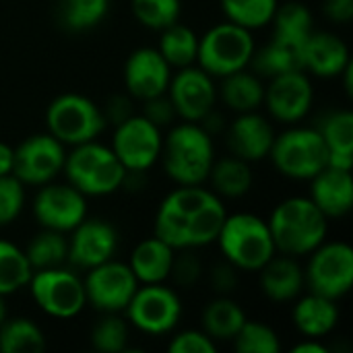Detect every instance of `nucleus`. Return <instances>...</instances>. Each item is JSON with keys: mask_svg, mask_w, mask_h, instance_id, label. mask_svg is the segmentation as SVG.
<instances>
[{"mask_svg": "<svg viewBox=\"0 0 353 353\" xmlns=\"http://www.w3.org/2000/svg\"><path fill=\"white\" fill-rule=\"evenodd\" d=\"M228 217V211L213 190L199 186H178L159 205L153 236L174 250H194L213 244Z\"/></svg>", "mask_w": 353, "mask_h": 353, "instance_id": "obj_1", "label": "nucleus"}, {"mask_svg": "<svg viewBox=\"0 0 353 353\" xmlns=\"http://www.w3.org/2000/svg\"><path fill=\"white\" fill-rule=\"evenodd\" d=\"M163 170L178 186L205 184L215 161L213 137L199 122H180L170 128L161 143Z\"/></svg>", "mask_w": 353, "mask_h": 353, "instance_id": "obj_2", "label": "nucleus"}, {"mask_svg": "<svg viewBox=\"0 0 353 353\" xmlns=\"http://www.w3.org/2000/svg\"><path fill=\"white\" fill-rule=\"evenodd\" d=\"M267 223L277 252L294 259L308 256L319 248L329 230L325 213L308 196H290L281 201Z\"/></svg>", "mask_w": 353, "mask_h": 353, "instance_id": "obj_3", "label": "nucleus"}, {"mask_svg": "<svg viewBox=\"0 0 353 353\" xmlns=\"http://www.w3.org/2000/svg\"><path fill=\"white\" fill-rule=\"evenodd\" d=\"M215 242L223 259L238 271H259L277 254L269 223L252 213L228 215Z\"/></svg>", "mask_w": 353, "mask_h": 353, "instance_id": "obj_4", "label": "nucleus"}, {"mask_svg": "<svg viewBox=\"0 0 353 353\" xmlns=\"http://www.w3.org/2000/svg\"><path fill=\"white\" fill-rule=\"evenodd\" d=\"M66 180L85 196H105L124 186L126 168L118 161L112 147L89 141L66 153Z\"/></svg>", "mask_w": 353, "mask_h": 353, "instance_id": "obj_5", "label": "nucleus"}, {"mask_svg": "<svg viewBox=\"0 0 353 353\" xmlns=\"http://www.w3.org/2000/svg\"><path fill=\"white\" fill-rule=\"evenodd\" d=\"M46 126L52 137H56L64 147H77L97 137L105 130L108 122L93 99L81 93H62L54 97L46 110Z\"/></svg>", "mask_w": 353, "mask_h": 353, "instance_id": "obj_6", "label": "nucleus"}, {"mask_svg": "<svg viewBox=\"0 0 353 353\" xmlns=\"http://www.w3.org/2000/svg\"><path fill=\"white\" fill-rule=\"evenodd\" d=\"M254 52L252 31L225 21L199 37L196 64L213 79H223L236 70L248 68Z\"/></svg>", "mask_w": 353, "mask_h": 353, "instance_id": "obj_7", "label": "nucleus"}, {"mask_svg": "<svg viewBox=\"0 0 353 353\" xmlns=\"http://www.w3.org/2000/svg\"><path fill=\"white\" fill-rule=\"evenodd\" d=\"M269 157L275 170L292 180H310L325 165L329 149L316 128L292 126L275 134Z\"/></svg>", "mask_w": 353, "mask_h": 353, "instance_id": "obj_8", "label": "nucleus"}, {"mask_svg": "<svg viewBox=\"0 0 353 353\" xmlns=\"http://www.w3.org/2000/svg\"><path fill=\"white\" fill-rule=\"evenodd\" d=\"M304 271L308 292L339 300L353 285V250L345 242H323L310 254Z\"/></svg>", "mask_w": 353, "mask_h": 353, "instance_id": "obj_9", "label": "nucleus"}, {"mask_svg": "<svg viewBox=\"0 0 353 353\" xmlns=\"http://www.w3.org/2000/svg\"><path fill=\"white\" fill-rule=\"evenodd\" d=\"M27 288L37 308L54 319H72L87 306L83 279L62 267L33 271Z\"/></svg>", "mask_w": 353, "mask_h": 353, "instance_id": "obj_10", "label": "nucleus"}, {"mask_svg": "<svg viewBox=\"0 0 353 353\" xmlns=\"http://www.w3.org/2000/svg\"><path fill=\"white\" fill-rule=\"evenodd\" d=\"M126 321L147 335H165L182 319L180 296L163 283H143L126 306Z\"/></svg>", "mask_w": 353, "mask_h": 353, "instance_id": "obj_11", "label": "nucleus"}, {"mask_svg": "<svg viewBox=\"0 0 353 353\" xmlns=\"http://www.w3.org/2000/svg\"><path fill=\"white\" fill-rule=\"evenodd\" d=\"M161 128L151 124L145 116L132 114L120 122L112 137V151L126 172H147L161 155Z\"/></svg>", "mask_w": 353, "mask_h": 353, "instance_id": "obj_12", "label": "nucleus"}, {"mask_svg": "<svg viewBox=\"0 0 353 353\" xmlns=\"http://www.w3.org/2000/svg\"><path fill=\"white\" fill-rule=\"evenodd\" d=\"M66 149L50 132H39L27 137L14 147L12 176L25 186H43L54 182V178L64 170Z\"/></svg>", "mask_w": 353, "mask_h": 353, "instance_id": "obj_13", "label": "nucleus"}, {"mask_svg": "<svg viewBox=\"0 0 353 353\" xmlns=\"http://www.w3.org/2000/svg\"><path fill=\"white\" fill-rule=\"evenodd\" d=\"M87 304H91L99 312H124L134 292L139 290V281L130 271L128 263L105 261L93 269H89L83 279Z\"/></svg>", "mask_w": 353, "mask_h": 353, "instance_id": "obj_14", "label": "nucleus"}, {"mask_svg": "<svg viewBox=\"0 0 353 353\" xmlns=\"http://www.w3.org/2000/svg\"><path fill=\"white\" fill-rule=\"evenodd\" d=\"M31 209L41 228L68 234L87 217V196L70 184L48 182L39 186Z\"/></svg>", "mask_w": 353, "mask_h": 353, "instance_id": "obj_15", "label": "nucleus"}, {"mask_svg": "<svg viewBox=\"0 0 353 353\" xmlns=\"http://www.w3.org/2000/svg\"><path fill=\"white\" fill-rule=\"evenodd\" d=\"M168 97L180 120L201 122L217 101V89L213 77L207 74L201 66L178 68L168 85Z\"/></svg>", "mask_w": 353, "mask_h": 353, "instance_id": "obj_16", "label": "nucleus"}, {"mask_svg": "<svg viewBox=\"0 0 353 353\" xmlns=\"http://www.w3.org/2000/svg\"><path fill=\"white\" fill-rule=\"evenodd\" d=\"M312 101L314 89L310 77L304 70L275 74L269 79V85H265L263 103L267 105L271 118L277 122L298 124L308 116Z\"/></svg>", "mask_w": 353, "mask_h": 353, "instance_id": "obj_17", "label": "nucleus"}, {"mask_svg": "<svg viewBox=\"0 0 353 353\" xmlns=\"http://www.w3.org/2000/svg\"><path fill=\"white\" fill-rule=\"evenodd\" d=\"M118 250V232L112 223L97 217H85L68 238L66 261L77 269H93L110 259Z\"/></svg>", "mask_w": 353, "mask_h": 353, "instance_id": "obj_18", "label": "nucleus"}, {"mask_svg": "<svg viewBox=\"0 0 353 353\" xmlns=\"http://www.w3.org/2000/svg\"><path fill=\"white\" fill-rule=\"evenodd\" d=\"M172 70L157 48H139L126 58L124 87L132 99L147 101L168 91Z\"/></svg>", "mask_w": 353, "mask_h": 353, "instance_id": "obj_19", "label": "nucleus"}, {"mask_svg": "<svg viewBox=\"0 0 353 353\" xmlns=\"http://www.w3.org/2000/svg\"><path fill=\"white\" fill-rule=\"evenodd\" d=\"M225 132H228L230 153L248 163L267 159L275 141L273 124L259 112L238 114Z\"/></svg>", "mask_w": 353, "mask_h": 353, "instance_id": "obj_20", "label": "nucleus"}, {"mask_svg": "<svg viewBox=\"0 0 353 353\" xmlns=\"http://www.w3.org/2000/svg\"><path fill=\"white\" fill-rule=\"evenodd\" d=\"M352 64L347 43L331 31H314L304 41V70L321 79H335Z\"/></svg>", "mask_w": 353, "mask_h": 353, "instance_id": "obj_21", "label": "nucleus"}, {"mask_svg": "<svg viewBox=\"0 0 353 353\" xmlns=\"http://www.w3.org/2000/svg\"><path fill=\"white\" fill-rule=\"evenodd\" d=\"M310 201L325 213V217H343L353 207V178L350 170L325 165L310 178Z\"/></svg>", "mask_w": 353, "mask_h": 353, "instance_id": "obj_22", "label": "nucleus"}, {"mask_svg": "<svg viewBox=\"0 0 353 353\" xmlns=\"http://www.w3.org/2000/svg\"><path fill=\"white\" fill-rule=\"evenodd\" d=\"M259 273L261 290L273 302H292L304 290V269L294 256L275 254L259 269Z\"/></svg>", "mask_w": 353, "mask_h": 353, "instance_id": "obj_23", "label": "nucleus"}, {"mask_svg": "<svg viewBox=\"0 0 353 353\" xmlns=\"http://www.w3.org/2000/svg\"><path fill=\"white\" fill-rule=\"evenodd\" d=\"M292 319L300 335L314 337V339L327 337L329 333H333V329L339 323L337 300H331L312 292H308V296H302V298L298 296Z\"/></svg>", "mask_w": 353, "mask_h": 353, "instance_id": "obj_24", "label": "nucleus"}, {"mask_svg": "<svg viewBox=\"0 0 353 353\" xmlns=\"http://www.w3.org/2000/svg\"><path fill=\"white\" fill-rule=\"evenodd\" d=\"M174 254H176V250L170 244H165L163 240L153 236V238L139 242L132 248L128 267L141 285L143 283H163L170 277Z\"/></svg>", "mask_w": 353, "mask_h": 353, "instance_id": "obj_25", "label": "nucleus"}, {"mask_svg": "<svg viewBox=\"0 0 353 353\" xmlns=\"http://www.w3.org/2000/svg\"><path fill=\"white\" fill-rule=\"evenodd\" d=\"M250 66L259 77L269 79L283 72L304 70V41L273 35L261 52H254Z\"/></svg>", "mask_w": 353, "mask_h": 353, "instance_id": "obj_26", "label": "nucleus"}, {"mask_svg": "<svg viewBox=\"0 0 353 353\" xmlns=\"http://www.w3.org/2000/svg\"><path fill=\"white\" fill-rule=\"evenodd\" d=\"M213 186V192L217 196H225V199H240L244 194L250 192L254 176L250 170V163L230 155V157H221L215 159L207 178Z\"/></svg>", "mask_w": 353, "mask_h": 353, "instance_id": "obj_27", "label": "nucleus"}, {"mask_svg": "<svg viewBox=\"0 0 353 353\" xmlns=\"http://www.w3.org/2000/svg\"><path fill=\"white\" fill-rule=\"evenodd\" d=\"M244 323L246 314L242 306L228 296H217L215 300H211L201 316L203 331L213 341H232Z\"/></svg>", "mask_w": 353, "mask_h": 353, "instance_id": "obj_28", "label": "nucleus"}, {"mask_svg": "<svg viewBox=\"0 0 353 353\" xmlns=\"http://www.w3.org/2000/svg\"><path fill=\"white\" fill-rule=\"evenodd\" d=\"M263 97H265V85L259 74L242 68L223 77L221 99L236 114L256 112L263 105Z\"/></svg>", "mask_w": 353, "mask_h": 353, "instance_id": "obj_29", "label": "nucleus"}, {"mask_svg": "<svg viewBox=\"0 0 353 353\" xmlns=\"http://www.w3.org/2000/svg\"><path fill=\"white\" fill-rule=\"evenodd\" d=\"M159 54L172 68L192 66L199 54V35L182 23H172L170 27L161 29V39L157 46Z\"/></svg>", "mask_w": 353, "mask_h": 353, "instance_id": "obj_30", "label": "nucleus"}, {"mask_svg": "<svg viewBox=\"0 0 353 353\" xmlns=\"http://www.w3.org/2000/svg\"><path fill=\"white\" fill-rule=\"evenodd\" d=\"M46 350V335L31 319H6L0 325V353H37Z\"/></svg>", "mask_w": 353, "mask_h": 353, "instance_id": "obj_31", "label": "nucleus"}, {"mask_svg": "<svg viewBox=\"0 0 353 353\" xmlns=\"http://www.w3.org/2000/svg\"><path fill=\"white\" fill-rule=\"evenodd\" d=\"M31 275L33 267L25 250L8 240H0V296H10L27 288Z\"/></svg>", "mask_w": 353, "mask_h": 353, "instance_id": "obj_32", "label": "nucleus"}, {"mask_svg": "<svg viewBox=\"0 0 353 353\" xmlns=\"http://www.w3.org/2000/svg\"><path fill=\"white\" fill-rule=\"evenodd\" d=\"M27 261L33 267V271L41 269H54L60 267L68 256V240L62 232L56 230H41L31 238V242L25 248Z\"/></svg>", "mask_w": 353, "mask_h": 353, "instance_id": "obj_33", "label": "nucleus"}, {"mask_svg": "<svg viewBox=\"0 0 353 353\" xmlns=\"http://www.w3.org/2000/svg\"><path fill=\"white\" fill-rule=\"evenodd\" d=\"M228 21L254 31L267 27L277 10V0H219Z\"/></svg>", "mask_w": 353, "mask_h": 353, "instance_id": "obj_34", "label": "nucleus"}, {"mask_svg": "<svg viewBox=\"0 0 353 353\" xmlns=\"http://www.w3.org/2000/svg\"><path fill=\"white\" fill-rule=\"evenodd\" d=\"M108 8L110 0H60L58 17L68 31H87L103 21Z\"/></svg>", "mask_w": 353, "mask_h": 353, "instance_id": "obj_35", "label": "nucleus"}, {"mask_svg": "<svg viewBox=\"0 0 353 353\" xmlns=\"http://www.w3.org/2000/svg\"><path fill=\"white\" fill-rule=\"evenodd\" d=\"M271 23H273V35L300 39V41H306V37L314 29V19L310 8L304 2H296V0L277 4Z\"/></svg>", "mask_w": 353, "mask_h": 353, "instance_id": "obj_36", "label": "nucleus"}, {"mask_svg": "<svg viewBox=\"0 0 353 353\" xmlns=\"http://www.w3.org/2000/svg\"><path fill=\"white\" fill-rule=\"evenodd\" d=\"M321 132L329 155H353V114L350 110H337L323 118Z\"/></svg>", "mask_w": 353, "mask_h": 353, "instance_id": "obj_37", "label": "nucleus"}, {"mask_svg": "<svg viewBox=\"0 0 353 353\" xmlns=\"http://www.w3.org/2000/svg\"><path fill=\"white\" fill-rule=\"evenodd\" d=\"M91 345L101 353H120L128 347V321L120 312H103L91 331Z\"/></svg>", "mask_w": 353, "mask_h": 353, "instance_id": "obj_38", "label": "nucleus"}, {"mask_svg": "<svg viewBox=\"0 0 353 353\" xmlns=\"http://www.w3.org/2000/svg\"><path fill=\"white\" fill-rule=\"evenodd\" d=\"M130 10L134 19L153 31H161L180 19V0H130Z\"/></svg>", "mask_w": 353, "mask_h": 353, "instance_id": "obj_39", "label": "nucleus"}, {"mask_svg": "<svg viewBox=\"0 0 353 353\" xmlns=\"http://www.w3.org/2000/svg\"><path fill=\"white\" fill-rule=\"evenodd\" d=\"M234 350L238 353H279L281 352V341L275 333L265 323L259 321H248L242 325L238 335L232 339Z\"/></svg>", "mask_w": 353, "mask_h": 353, "instance_id": "obj_40", "label": "nucleus"}, {"mask_svg": "<svg viewBox=\"0 0 353 353\" xmlns=\"http://www.w3.org/2000/svg\"><path fill=\"white\" fill-rule=\"evenodd\" d=\"M25 184L12 174L0 176V228L10 225L23 211Z\"/></svg>", "mask_w": 353, "mask_h": 353, "instance_id": "obj_41", "label": "nucleus"}, {"mask_svg": "<svg viewBox=\"0 0 353 353\" xmlns=\"http://www.w3.org/2000/svg\"><path fill=\"white\" fill-rule=\"evenodd\" d=\"M170 353H215L217 352V341H213L205 331L188 329L178 335L168 345Z\"/></svg>", "mask_w": 353, "mask_h": 353, "instance_id": "obj_42", "label": "nucleus"}, {"mask_svg": "<svg viewBox=\"0 0 353 353\" xmlns=\"http://www.w3.org/2000/svg\"><path fill=\"white\" fill-rule=\"evenodd\" d=\"M176 252H180V254H174L170 277L176 281V285L192 288L201 279V273H203L201 261L190 250H176Z\"/></svg>", "mask_w": 353, "mask_h": 353, "instance_id": "obj_43", "label": "nucleus"}, {"mask_svg": "<svg viewBox=\"0 0 353 353\" xmlns=\"http://www.w3.org/2000/svg\"><path fill=\"white\" fill-rule=\"evenodd\" d=\"M141 116H145V118H147L151 124H155L157 128H165V126H170V124L178 118V114H176V110H174V105H172L168 93H161V95H157V97H151V99L143 101V112H141Z\"/></svg>", "mask_w": 353, "mask_h": 353, "instance_id": "obj_44", "label": "nucleus"}, {"mask_svg": "<svg viewBox=\"0 0 353 353\" xmlns=\"http://www.w3.org/2000/svg\"><path fill=\"white\" fill-rule=\"evenodd\" d=\"M211 285H213V290L219 294V296H225V294H230V292H234L236 290V285H238V269L232 265V263H228L225 259H223V263H217L213 269H211Z\"/></svg>", "mask_w": 353, "mask_h": 353, "instance_id": "obj_45", "label": "nucleus"}, {"mask_svg": "<svg viewBox=\"0 0 353 353\" xmlns=\"http://www.w3.org/2000/svg\"><path fill=\"white\" fill-rule=\"evenodd\" d=\"M101 112H103L108 124L118 126L120 122H124L126 118H130V116L134 114V110H132V99H130V95H122V93L110 95L108 101H105V105L101 108Z\"/></svg>", "mask_w": 353, "mask_h": 353, "instance_id": "obj_46", "label": "nucleus"}, {"mask_svg": "<svg viewBox=\"0 0 353 353\" xmlns=\"http://www.w3.org/2000/svg\"><path fill=\"white\" fill-rule=\"evenodd\" d=\"M325 14L341 25H347L353 19V0H325Z\"/></svg>", "mask_w": 353, "mask_h": 353, "instance_id": "obj_47", "label": "nucleus"}, {"mask_svg": "<svg viewBox=\"0 0 353 353\" xmlns=\"http://www.w3.org/2000/svg\"><path fill=\"white\" fill-rule=\"evenodd\" d=\"M331 350L325 345V343H321V339H314V337H308L306 341H302V343H298V345H294L292 347V353H329Z\"/></svg>", "mask_w": 353, "mask_h": 353, "instance_id": "obj_48", "label": "nucleus"}, {"mask_svg": "<svg viewBox=\"0 0 353 353\" xmlns=\"http://www.w3.org/2000/svg\"><path fill=\"white\" fill-rule=\"evenodd\" d=\"M12 159H14V147L0 141V176L12 174Z\"/></svg>", "mask_w": 353, "mask_h": 353, "instance_id": "obj_49", "label": "nucleus"}, {"mask_svg": "<svg viewBox=\"0 0 353 353\" xmlns=\"http://www.w3.org/2000/svg\"><path fill=\"white\" fill-rule=\"evenodd\" d=\"M8 319V308L4 304V296H0V325Z\"/></svg>", "mask_w": 353, "mask_h": 353, "instance_id": "obj_50", "label": "nucleus"}]
</instances>
